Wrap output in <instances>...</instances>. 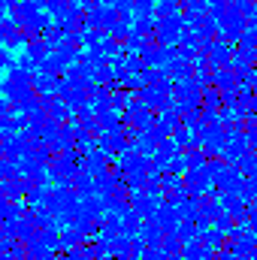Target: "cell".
<instances>
[{"label": "cell", "instance_id": "obj_17", "mask_svg": "<svg viewBox=\"0 0 257 260\" xmlns=\"http://www.w3.org/2000/svg\"><path fill=\"white\" fill-rule=\"evenodd\" d=\"M185 15H206L209 12V0H179Z\"/></svg>", "mask_w": 257, "mask_h": 260}, {"label": "cell", "instance_id": "obj_22", "mask_svg": "<svg viewBox=\"0 0 257 260\" xmlns=\"http://www.w3.org/2000/svg\"><path fill=\"white\" fill-rule=\"evenodd\" d=\"M0 67H6V70H15L18 61L12 58V49H0Z\"/></svg>", "mask_w": 257, "mask_h": 260}, {"label": "cell", "instance_id": "obj_4", "mask_svg": "<svg viewBox=\"0 0 257 260\" xmlns=\"http://www.w3.org/2000/svg\"><path fill=\"white\" fill-rule=\"evenodd\" d=\"M136 100H139V103H145L148 109H154V112H160V109L167 106V100H170V94H167V91H160L157 85H142V88L136 91Z\"/></svg>", "mask_w": 257, "mask_h": 260}, {"label": "cell", "instance_id": "obj_15", "mask_svg": "<svg viewBox=\"0 0 257 260\" xmlns=\"http://www.w3.org/2000/svg\"><path fill=\"white\" fill-rule=\"evenodd\" d=\"M224 239H227V233H224V230H218V227H212V230H209V233L203 236V245H206V248H209V251H212V254L218 257V251H221Z\"/></svg>", "mask_w": 257, "mask_h": 260}, {"label": "cell", "instance_id": "obj_20", "mask_svg": "<svg viewBox=\"0 0 257 260\" xmlns=\"http://www.w3.org/2000/svg\"><path fill=\"white\" fill-rule=\"evenodd\" d=\"M179 12H182V3H179V0H157V18L179 15Z\"/></svg>", "mask_w": 257, "mask_h": 260}, {"label": "cell", "instance_id": "obj_10", "mask_svg": "<svg viewBox=\"0 0 257 260\" xmlns=\"http://www.w3.org/2000/svg\"><path fill=\"white\" fill-rule=\"evenodd\" d=\"M164 230L154 224V221H142V230H139V239L145 242V245H151V248H160L164 245Z\"/></svg>", "mask_w": 257, "mask_h": 260}, {"label": "cell", "instance_id": "obj_13", "mask_svg": "<svg viewBox=\"0 0 257 260\" xmlns=\"http://www.w3.org/2000/svg\"><path fill=\"white\" fill-rule=\"evenodd\" d=\"M160 248H164L167 257H182V254H185V239H182L179 233H167Z\"/></svg>", "mask_w": 257, "mask_h": 260}, {"label": "cell", "instance_id": "obj_23", "mask_svg": "<svg viewBox=\"0 0 257 260\" xmlns=\"http://www.w3.org/2000/svg\"><path fill=\"white\" fill-rule=\"evenodd\" d=\"M170 260H182V257H170Z\"/></svg>", "mask_w": 257, "mask_h": 260}, {"label": "cell", "instance_id": "obj_25", "mask_svg": "<svg viewBox=\"0 0 257 260\" xmlns=\"http://www.w3.org/2000/svg\"><path fill=\"white\" fill-rule=\"evenodd\" d=\"M254 3H257V0H254Z\"/></svg>", "mask_w": 257, "mask_h": 260}, {"label": "cell", "instance_id": "obj_21", "mask_svg": "<svg viewBox=\"0 0 257 260\" xmlns=\"http://www.w3.org/2000/svg\"><path fill=\"white\" fill-rule=\"evenodd\" d=\"M142 260H170L164 254V248H151V245H145L142 248Z\"/></svg>", "mask_w": 257, "mask_h": 260}, {"label": "cell", "instance_id": "obj_7", "mask_svg": "<svg viewBox=\"0 0 257 260\" xmlns=\"http://www.w3.org/2000/svg\"><path fill=\"white\" fill-rule=\"evenodd\" d=\"M109 154L106 151H100V148H94V151H88L85 154V164H82V170L85 173H91V176H100V173H106V170H112L109 167Z\"/></svg>", "mask_w": 257, "mask_h": 260}, {"label": "cell", "instance_id": "obj_6", "mask_svg": "<svg viewBox=\"0 0 257 260\" xmlns=\"http://www.w3.org/2000/svg\"><path fill=\"white\" fill-rule=\"evenodd\" d=\"M58 85H61V76H55V73L40 70V73L34 76V91H37L40 97H58Z\"/></svg>", "mask_w": 257, "mask_h": 260}, {"label": "cell", "instance_id": "obj_24", "mask_svg": "<svg viewBox=\"0 0 257 260\" xmlns=\"http://www.w3.org/2000/svg\"><path fill=\"white\" fill-rule=\"evenodd\" d=\"M254 94H257V88H254Z\"/></svg>", "mask_w": 257, "mask_h": 260}, {"label": "cell", "instance_id": "obj_5", "mask_svg": "<svg viewBox=\"0 0 257 260\" xmlns=\"http://www.w3.org/2000/svg\"><path fill=\"white\" fill-rule=\"evenodd\" d=\"M151 221H154L164 233H179V227H182V215H179V209H176V206H167V203L157 209V215H154Z\"/></svg>", "mask_w": 257, "mask_h": 260}, {"label": "cell", "instance_id": "obj_16", "mask_svg": "<svg viewBox=\"0 0 257 260\" xmlns=\"http://www.w3.org/2000/svg\"><path fill=\"white\" fill-rule=\"evenodd\" d=\"M230 6H233L236 12H242L248 24L257 21V3H254V0H230Z\"/></svg>", "mask_w": 257, "mask_h": 260}, {"label": "cell", "instance_id": "obj_3", "mask_svg": "<svg viewBox=\"0 0 257 260\" xmlns=\"http://www.w3.org/2000/svg\"><path fill=\"white\" fill-rule=\"evenodd\" d=\"M233 58H236V46L233 43H224V40H218L215 46H212V52H209V64L212 70H224V67H233Z\"/></svg>", "mask_w": 257, "mask_h": 260}, {"label": "cell", "instance_id": "obj_8", "mask_svg": "<svg viewBox=\"0 0 257 260\" xmlns=\"http://www.w3.org/2000/svg\"><path fill=\"white\" fill-rule=\"evenodd\" d=\"M24 55H27V58H34L37 64H43V61L52 55V46H49L43 37H30V43L24 46Z\"/></svg>", "mask_w": 257, "mask_h": 260}, {"label": "cell", "instance_id": "obj_2", "mask_svg": "<svg viewBox=\"0 0 257 260\" xmlns=\"http://www.w3.org/2000/svg\"><path fill=\"white\" fill-rule=\"evenodd\" d=\"M118 21V9H115V3H94L91 9H88V24L91 27H97V30H103V34H109V27Z\"/></svg>", "mask_w": 257, "mask_h": 260}, {"label": "cell", "instance_id": "obj_19", "mask_svg": "<svg viewBox=\"0 0 257 260\" xmlns=\"http://www.w3.org/2000/svg\"><path fill=\"white\" fill-rule=\"evenodd\" d=\"M236 167H239V173H242V176L257 179V154H251V151H248V154H245V157H242Z\"/></svg>", "mask_w": 257, "mask_h": 260}, {"label": "cell", "instance_id": "obj_9", "mask_svg": "<svg viewBox=\"0 0 257 260\" xmlns=\"http://www.w3.org/2000/svg\"><path fill=\"white\" fill-rule=\"evenodd\" d=\"M212 85L218 91H230L239 85V76L233 73V67H224V70H212Z\"/></svg>", "mask_w": 257, "mask_h": 260}, {"label": "cell", "instance_id": "obj_12", "mask_svg": "<svg viewBox=\"0 0 257 260\" xmlns=\"http://www.w3.org/2000/svg\"><path fill=\"white\" fill-rule=\"evenodd\" d=\"M0 200L24 203V179H18V182H3V185H0Z\"/></svg>", "mask_w": 257, "mask_h": 260}, {"label": "cell", "instance_id": "obj_18", "mask_svg": "<svg viewBox=\"0 0 257 260\" xmlns=\"http://www.w3.org/2000/svg\"><path fill=\"white\" fill-rule=\"evenodd\" d=\"M236 194L242 197L245 203H254V200H257V179L242 176V185H239V191H236Z\"/></svg>", "mask_w": 257, "mask_h": 260}, {"label": "cell", "instance_id": "obj_11", "mask_svg": "<svg viewBox=\"0 0 257 260\" xmlns=\"http://www.w3.org/2000/svg\"><path fill=\"white\" fill-rule=\"evenodd\" d=\"M73 191H76V194L82 197V200H88V197H94V194H97V185H94V176L82 170V173H79V176L73 179Z\"/></svg>", "mask_w": 257, "mask_h": 260}, {"label": "cell", "instance_id": "obj_1", "mask_svg": "<svg viewBox=\"0 0 257 260\" xmlns=\"http://www.w3.org/2000/svg\"><path fill=\"white\" fill-rule=\"evenodd\" d=\"M182 30H185V12L179 15H167V18H157V34L154 40L160 46H182Z\"/></svg>", "mask_w": 257, "mask_h": 260}, {"label": "cell", "instance_id": "obj_14", "mask_svg": "<svg viewBox=\"0 0 257 260\" xmlns=\"http://www.w3.org/2000/svg\"><path fill=\"white\" fill-rule=\"evenodd\" d=\"M182 260H215V254L203 245V239H197V242H188V245H185Z\"/></svg>", "mask_w": 257, "mask_h": 260}]
</instances>
